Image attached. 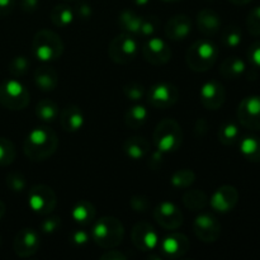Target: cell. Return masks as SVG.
Here are the masks:
<instances>
[{"mask_svg": "<svg viewBox=\"0 0 260 260\" xmlns=\"http://www.w3.org/2000/svg\"><path fill=\"white\" fill-rule=\"evenodd\" d=\"M240 152L246 160L260 162V139L256 136H246L240 141Z\"/></svg>", "mask_w": 260, "mask_h": 260, "instance_id": "cell-30", "label": "cell"}, {"mask_svg": "<svg viewBox=\"0 0 260 260\" xmlns=\"http://www.w3.org/2000/svg\"><path fill=\"white\" fill-rule=\"evenodd\" d=\"M192 32V20L185 14H177L170 18L165 27V35L173 41L185 40Z\"/></svg>", "mask_w": 260, "mask_h": 260, "instance_id": "cell-19", "label": "cell"}, {"mask_svg": "<svg viewBox=\"0 0 260 260\" xmlns=\"http://www.w3.org/2000/svg\"><path fill=\"white\" fill-rule=\"evenodd\" d=\"M33 55L43 62H51L61 57L63 52V42L60 36L50 29H41L32 41Z\"/></svg>", "mask_w": 260, "mask_h": 260, "instance_id": "cell-3", "label": "cell"}, {"mask_svg": "<svg viewBox=\"0 0 260 260\" xmlns=\"http://www.w3.org/2000/svg\"><path fill=\"white\" fill-rule=\"evenodd\" d=\"M196 174L193 170L190 169H180L173 174L172 182L173 187L175 188H188L194 183Z\"/></svg>", "mask_w": 260, "mask_h": 260, "instance_id": "cell-35", "label": "cell"}, {"mask_svg": "<svg viewBox=\"0 0 260 260\" xmlns=\"http://www.w3.org/2000/svg\"><path fill=\"white\" fill-rule=\"evenodd\" d=\"M58 147L57 135L48 127H37L27 135L23 144L24 155L32 161H43L52 156Z\"/></svg>", "mask_w": 260, "mask_h": 260, "instance_id": "cell-1", "label": "cell"}, {"mask_svg": "<svg viewBox=\"0 0 260 260\" xmlns=\"http://www.w3.org/2000/svg\"><path fill=\"white\" fill-rule=\"evenodd\" d=\"M183 203L190 211H201L207 205V196L200 189H189L183 194Z\"/></svg>", "mask_w": 260, "mask_h": 260, "instance_id": "cell-31", "label": "cell"}, {"mask_svg": "<svg viewBox=\"0 0 260 260\" xmlns=\"http://www.w3.org/2000/svg\"><path fill=\"white\" fill-rule=\"evenodd\" d=\"M179 99V90L170 83H157L150 88L147 102L154 108L167 109L174 106Z\"/></svg>", "mask_w": 260, "mask_h": 260, "instance_id": "cell-9", "label": "cell"}, {"mask_svg": "<svg viewBox=\"0 0 260 260\" xmlns=\"http://www.w3.org/2000/svg\"><path fill=\"white\" fill-rule=\"evenodd\" d=\"M35 84L40 90L52 91L58 85V74L51 66H40L35 71Z\"/></svg>", "mask_w": 260, "mask_h": 260, "instance_id": "cell-22", "label": "cell"}, {"mask_svg": "<svg viewBox=\"0 0 260 260\" xmlns=\"http://www.w3.org/2000/svg\"><path fill=\"white\" fill-rule=\"evenodd\" d=\"M60 124L63 131L66 132H76L83 128L85 123V117L83 111L76 104H69L62 111L60 112Z\"/></svg>", "mask_w": 260, "mask_h": 260, "instance_id": "cell-20", "label": "cell"}, {"mask_svg": "<svg viewBox=\"0 0 260 260\" xmlns=\"http://www.w3.org/2000/svg\"><path fill=\"white\" fill-rule=\"evenodd\" d=\"M164 2H167V3H177V2H180V0H164Z\"/></svg>", "mask_w": 260, "mask_h": 260, "instance_id": "cell-53", "label": "cell"}, {"mask_svg": "<svg viewBox=\"0 0 260 260\" xmlns=\"http://www.w3.org/2000/svg\"><path fill=\"white\" fill-rule=\"evenodd\" d=\"M132 243L139 250L151 251L156 249L160 244L159 234L147 222H139L135 225L131 233Z\"/></svg>", "mask_w": 260, "mask_h": 260, "instance_id": "cell-14", "label": "cell"}, {"mask_svg": "<svg viewBox=\"0 0 260 260\" xmlns=\"http://www.w3.org/2000/svg\"><path fill=\"white\" fill-rule=\"evenodd\" d=\"M142 22H144V18H142L141 15L136 14L134 10H129V9L123 10L118 17L119 27L122 28V30L135 36V37L139 36Z\"/></svg>", "mask_w": 260, "mask_h": 260, "instance_id": "cell-26", "label": "cell"}, {"mask_svg": "<svg viewBox=\"0 0 260 260\" xmlns=\"http://www.w3.org/2000/svg\"><path fill=\"white\" fill-rule=\"evenodd\" d=\"M0 244H2V238H0Z\"/></svg>", "mask_w": 260, "mask_h": 260, "instance_id": "cell-55", "label": "cell"}, {"mask_svg": "<svg viewBox=\"0 0 260 260\" xmlns=\"http://www.w3.org/2000/svg\"><path fill=\"white\" fill-rule=\"evenodd\" d=\"M91 240L103 249H113L122 243L124 229L121 221L114 217H102L90 233Z\"/></svg>", "mask_w": 260, "mask_h": 260, "instance_id": "cell-2", "label": "cell"}, {"mask_svg": "<svg viewBox=\"0 0 260 260\" xmlns=\"http://www.w3.org/2000/svg\"><path fill=\"white\" fill-rule=\"evenodd\" d=\"M123 151L129 159L141 160L150 154V142L145 137H128L123 142Z\"/></svg>", "mask_w": 260, "mask_h": 260, "instance_id": "cell-23", "label": "cell"}, {"mask_svg": "<svg viewBox=\"0 0 260 260\" xmlns=\"http://www.w3.org/2000/svg\"><path fill=\"white\" fill-rule=\"evenodd\" d=\"M193 230L203 243H215L221 236V223L211 213H201L193 222Z\"/></svg>", "mask_w": 260, "mask_h": 260, "instance_id": "cell-12", "label": "cell"}, {"mask_svg": "<svg viewBox=\"0 0 260 260\" xmlns=\"http://www.w3.org/2000/svg\"><path fill=\"white\" fill-rule=\"evenodd\" d=\"M61 226V218L58 216H50L43 222L41 223V230L45 234H52L57 231V229Z\"/></svg>", "mask_w": 260, "mask_h": 260, "instance_id": "cell-41", "label": "cell"}, {"mask_svg": "<svg viewBox=\"0 0 260 260\" xmlns=\"http://www.w3.org/2000/svg\"><path fill=\"white\" fill-rule=\"evenodd\" d=\"M197 25L198 29L206 36H213L221 29L222 20L221 17L210 8H205L201 10L197 15Z\"/></svg>", "mask_w": 260, "mask_h": 260, "instance_id": "cell-21", "label": "cell"}, {"mask_svg": "<svg viewBox=\"0 0 260 260\" xmlns=\"http://www.w3.org/2000/svg\"><path fill=\"white\" fill-rule=\"evenodd\" d=\"M74 18H75V13H74V10L68 4L56 5L51 10L50 14V19L52 22V24L58 28L69 27L73 23Z\"/></svg>", "mask_w": 260, "mask_h": 260, "instance_id": "cell-28", "label": "cell"}, {"mask_svg": "<svg viewBox=\"0 0 260 260\" xmlns=\"http://www.w3.org/2000/svg\"><path fill=\"white\" fill-rule=\"evenodd\" d=\"M29 91L17 79H8L0 84V106L10 111H20L29 104Z\"/></svg>", "mask_w": 260, "mask_h": 260, "instance_id": "cell-6", "label": "cell"}, {"mask_svg": "<svg viewBox=\"0 0 260 260\" xmlns=\"http://www.w3.org/2000/svg\"><path fill=\"white\" fill-rule=\"evenodd\" d=\"M15 155L17 151L14 144L9 139L0 137V167H8L12 164L15 159Z\"/></svg>", "mask_w": 260, "mask_h": 260, "instance_id": "cell-34", "label": "cell"}, {"mask_svg": "<svg viewBox=\"0 0 260 260\" xmlns=\"http://www.w3.org/2000/svg\"><path fill=\"white\" fill-rule=\"evenodd\" d=\"M154 218L161 228L169 231L178 230L184 222V217L179 207L168 201L156 206L154 210Z\"/></svg>", "mask_w": 260, "mask_h": 260, "instance_id": "cell-11", "label": "cell"}, {"mask_svg": "<svg viewBox=\"0 0 260 260\" xmlns=\"http://www.w3.org/2000/svg\"><path fill=\"white\" fill-rule=\"evenodd\" d=\"M71 217L79 225H89L95 218V207L89 201H79L71 210Z\"/></svg>", "mask_w": 260, "mask_h": 260, "instance_id": "cell-24", "label": "cell"}, {"mask_svg": "<svg viewBox=\"0 0 260 260\" xmlns=\"http://www.w3.org/2000/svg\"><path fill=\"white\" fill-rule=\"evenodd\" d=\"M30 66V61L28 60L25 56L19 55L15 56L10 60L9 65H8V71L12 76L14 78H19V76H23L28 71Z\"/></svg>", "mask_w": 260, "mask_h": 260, "instance_id": "cell-36", "label": "cell"}, {"mask_svg": "<svg viewBox=\"0 0 260 260\" xmlns=\"http://www.w3.org/2000/svg\"><path fill=\"white\" fill-rule=\"evenodd\" d=\"M123 93L127 99L132 102H137L144 98L145 88L140 83H128L123 86Z\"/></svg>", "mask_w": 260, "mask_h": 260, "instance_id": "cell-39", "label": "cell"}, {"mask_svg": "<svg viewBox=\"0 0 260 260\" xmlns=\"http://www.w3.org/2000/svg\"><path fill=\"white\" fill-rule=\"evenodd\" d=\"M241 41H243V32L238 25H229L223 29L222 35H221V42L229 48L238 47Z\"/></svg>", "mask_w": 260, "mask_h": 260, "instance_id": "cell-33", "label": "cell"}, {"mask_svg": "<svg viewBox=\"0 0 260 260\" xmlns=\"http://www.w3.org/2000/svg\"><path fill=\"white\" fill-rule=\"evenodd\" d=\"M149 109L141 104H135L134 107L126 112L124 116V122L126 126L132 129L141 128L145 123H146L147 118H149Z\"/></svg>", "mask_w": 260, "mask_h": 260, "instance_id": "cell-27", "label": "cell"}, {"mask_svg": "<svg viewBox=\"0 0 260 260\" xmlns=\"http://www.w3.org/2000/svg\"><path fill=\"white\" fill-rule=\"evenodd\" d=\"M240 139V129L234 122H226L218 129V140L225 146L236 144Z\"/></svg>", "mask_w": 260, "mask_h": 260, "instance_id": "cell-32", "label": "cell"}, {"mask_svg": "<svg viewBox=\"0 0 260 260\" xmlns=\"http://www.w3.org/2000/svg\"><path fill=\"white\" fill-rule=\"evenodd\" d=\"M217 57V46L213 42H211V41L203 38V40L196 41L190 46L185 60H187V63L190 70L196 71V73H205V71L210 70L215 65Z\"/></svg>", "mask_w": 260, "mask_h": 260, "instance_id": "cell-4", "label": "cell"}, {"mask_svg": "<svg viewBox=\"0 0 260 260\" xmlns=\"http://www.w3.org/2000/svg\"><path fill=\"white\" fill-rule=\"evenodd\" d=\"M159 25H160V20L157 19L155 15L147 18V19H144L139 36H141V37H145V38L152 37V36L155 35V32H156Z\"/></svg>", "mask_w": 260, "mask_h": 260, "instance_id": "cell-40", "label": "cell"}, {"mask_svg": "<svg viewBox=\"0 0 260 260\" xmlns=\"http://www.w3.org/2000/svg\"><path fill=\"white\" fill-rule=\"evenodd\" d=\"M137 53H139L137 38L126 32L117 35L108 46L109 58L119 65H127L134 61Z\"/></svg>", "mask_w": 260, "mask_h": 260, "instance_id": "cell-7", "label": "cell"}, {"mask_svg": "<svg viewBox=\"0 0 260 260\" xmlns=\"http://www.w3.org/2000/svg\"><path fill=\"white\" fill-rule=\"evenodd\" d=\"M57 205V197L51 187L45 184L33 185L28 192V206L35 213L46 216Z\"/></svg>", "mask_w": 260, "mask_h": 260, "instance_id": "cell-8", "label": "cell"}, {"mask_svg": "<svg viewBox=\"0 0 260 260\" xmlns=\"http://www.w3.org/2000/svg\"><path fill=\"white\" fill-rule=\"evenodd\" d=\"M102 259H122L124 260L126 259V255H123L122 253H119V251H116V250H108L106 254H103V255L101 256Z\"/></svg>", "mask_w": 260, "mask_h": 260, "instance_id": "cell-49", "label": "cell"}, {"mask_svg": "<svg viewBox=\"0 0 260 260\" xmlns=\"http://www.w3.org/2000/svg\"><path fill=\"white\" fill-rule=\"evenodd\" d=\"M36 116L43 122H53L60 116V107L52 99H42L36 106Z\"/></svg>", "mask_w": 260, "mask_h": 260, "instance_id": "cell-29", "label": "cell"}, {"mask_svg": "<svg viewBox=\"0 0 260 260\" xmlns=\"http://www.w3.org/2000/svg\"><path fill=\"white\" fill-rule=\"evenodd\" d=\"M19 7L23 12L30 13L37 9L38 0H19Z\"/></svg>", "mask_w": 260, "mask_h": 260, "instance_id": "cell-48", "label": "cell"}, {"mask_svg": "<svg viewBox=\"0 0 260 260\" xmlns=\"http://www.w3.org/2000/svg\"><path fill=\"white\" fill-rule=\"evenodd\" d=\"M135 4L136 5H140V7H144V5H146L147 3L150 2V0H134Z\"/></svg>", "mask_w": 260, "mask_h": 260, "instance_id": "cell-52", "label": "cell"}, {"mask_svg": "<svg viewBox=\"0 0 260 260\" xmlns=\"http://www.w3.org/2000/svg\"><path fill=\"white\" fill-rule=\"evenodd\" d=\"M142 55L145 60L151 65L161 66L172 58V50L161 38L150 37L142 46Z\"/></svg>", "mask_w": 260, "mask_h": 260, "instance_id": "cell-13", "label": "cell"}, {"mask_svg": "<svg viewBox=\"0 0 260 260\" xmlns=\"http://www.w3.org/2000/svg\"><path fill=\"white\" fill-rule=\"evenodd\" d=\"M40 248V235L35 229H22L13 241L14 253L19 258H29L35 255Z\"/></svg>", "mask_w": 260, "mask_h": 260, "instance_id": "cell-15", "label": "cell"}, {"mask_svg": "<svg viewBox=\"0 0 260 260\" xmlns=\"http://www.w3.org/2000/svg\"><path fill=\"white\" fill-rule=\"evenodd\" d=\"M200 101L205 108L212 111L220 109L226 101L225 86L217 80L207 81L200 90Z\"/></svg>", "mask_w": 260, "mask_h": 260, "instance_id": "cell-16", "label": "cell"}, {"mask_svg": "<svg viewBox=\"0 0 260 260\" xmlns=\"http://www.w3.org/2000/svg\"><path fill=\"white\" fill-rule=\"evenodd\" d=\"M154 144L157 150L167 154L180 149L183 142V131L175 119L165 118L156 126L154 131Z\"/></svg>", "mask_w": 260, "mask_h": 260, "instance_id": "cell-5", "label": "cell"}, {"mask_svg": "<svg viewBox=\"0 0 260 260\" xmlns=\"http://www.w3.org/2000/svg\"><path fill=\"white\" fill-rule=\"evenodd\" d=\"M248 60L253 68L260 69V40L254 42L248 50Z\"/></svg>", "mask_w": 260, "mask_h": 260, "instance_id": "cell-43", "label": "cell"}, {"mask_svg": "<svg viewBox=\"0 0 260 260\" xmlns=\"http://www.w3.org/2000/svg\"><path fill=\"white\" fill-rule=\"evenodd\" d=\"M246 71V63L238 56H230L221 63L220 73L226 79H238Z\"/></svg>", "mask_w": 260, "mask_h": 260, "instance_id": "cell-25", "label": "cell"}, {"mask_svg": "<svg viewBox=\"0 0 260 260\" xmlns=\"http://www.w3.org/2000/svg\"><path fill=\"white\" fill-rule=\"evenodd\" d=\"M129 205L136 212H145L150 207V201L145 196H134L129 201Z\"/></svg>", "mask_w": 260, "mask_h": 260, "instance_id": "cell-44", "label": "cell"}, {"mask_svg": "<svg viewBox=\"0 0 260 260\" xmlns=\"http://www.w3.org/2000/svg\"><path fill=\"white\" fill-rule=\"evenodd\" d=\"M246 28L249 33L259 37L260 36V5L254 8L246 17Z\"/></svg>", "mask_w": 260, "mask_h": 260, "instance_id": "cell-38", "label": "cell"}, {"mask_svg": "<svg viewBox=\"0 0 260 260\" xmlns=\"http://www.w3.org/2000/svg\"><path fill=\"white\" fill-rule=\"evenodd\" d=\"M91 239V235L85 230H75L70 235V243L76 246H83L89 243Z\"/></svg>", "mask_w": 260, "mask_h": 260, "instance_id": "cell-42", "label": "cell"}, {"mask_svg": "<svg viewBox=\"0 0 260 260\" xmlns=\"http://www.w3.org/2000/svg\"><path fill=\"white\" fill-rule=\"evenodd\" d=\"M162 161H164V152L157 150V151L152 152V154L150 155L149 167H151L154 170L159 169V168L162 165Z\"/></svg>", "mask_w": 260, "mask_h": 260, "instance_id": "cell-45", "label": "cell"}, {"mask_svg": "<svg viewBox=\"0 0 260 260\" xmlns=\"http://www.w3.org/2000/svg\"><path fill=\"white\" fill-rule=\"evenodd\" d=\"M231 4H235V5H246L249 3H251L253 0H229Z\"/></svg>", "mask_w": 260, "mask_h": 260, "instance_id": "cell-50", "label": "cell"}, {"mask_svg": "<svg viewBox=\"0 0 260 260\" xmlns=\"http://www.w3.org/2000/svg\"><path fill=\"white\" fill-rule=\"evenodd\" d=\"M15 0H0V17H7L13 12Z\"/></svg>", "mask_w": 260, "mask_h": 260, "instance_id": "cell-46", "label": "cell"}, {"mask_svg": "<svg viewBox=\"0 0 260 260\" xmlns=\"http://www.w3.org/2000/svg\"><path fill=\"white\" fill-rule=\"evenodd\" d=\"M159 248L168 258H180L188 253L190 243L184 234L173 233L160 241Z\"/></svg>", "mask_w": 260, "mask_h": 260, "instance_id": "cell-18", "label": "cell"}, {"mask_svg": "<svg viewBox=\"0 0 260 260\" xmlns=\"http://www.w3.org/2000/svg\"><path fill=\"white\" fill-rule=\"evenodd\" d=\"M76 13H78V15L81 19H89L91 15L90 5L86 4V3H81V4H79L78 8H76Z\"/></svg>", "mask_w": 260, "mask_h": 260, "instance_id": "cell-47", "label": "cell"}, {"mask_svg": "<svg viewBox=\"0 0 260 260\" xmlns=\"http://www.w3.org/2000/svg\"><path fill=\"white\" fill-rule=\"evenodd\" d=\"M238 119L245 128L260 131V95L244 98L238 107Z\"/></svg>", "mask_w": 260, "mask_h": 260, "instance_id": "cell-10", "label": "cell"}, {"mask_svg": "<svg viewBox=\"0 0 260 260\" xmlns=\"http://www.w3.org/2000/svg\"><path fill=\"white\" fill-rule=\"evenodd\" d=\"M239 202V192L233 185H222L211 197V207L221 213L230 212Z\"/></svg>", "mask_w": 260, "mask_h": 260, "instance_id": "cell-17", "label": "cell"}, {"mask_svg": "<svg viewBox=\"0 0 260 260\" xmlns=\"http://www.w3.org/2000/svg\"><path fill=\"white\" fill-rule=\"evenodd\" d=\"M65 2H75V0H65Z\"/></svg>", "mask_w": 260, "mask_h": 260, "instance_id": "cell-54", "label": "cell"}, {"mask_svg": "<svg viewBox=\"0 0 260 260\" xmlns=\"http://www.w3.org/2000/svg\"><path fill=\"white\" fill-rule=\"evenodd\" d=\"M7 187L9 188L12 192L20 193L25 189L27 187V180L25 177L20 172H10L7 175Z\"/></svg>", "mask_w": 260, "mask_h": 260, "instance_id": "cell-37", "label": "cell"}, {"mask_svg": "<svg viewBox=\"0 0 260 260\" xmlns=\"http://www.w3.org/2000/svg\"><path fill=\"white\" fill-rule=\"evenodd\" d=\"M4 215H5V205L0 201V221L3 220Z\"/></svg>", "mask_w": 260, "mask_h": 260, "instance_id": "cell-51", "label": "cell"}]
</instances>
